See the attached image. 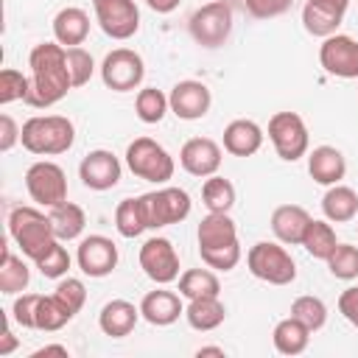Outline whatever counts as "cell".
Here are the masks:
<instances>
[{
  "label": "cell",
  "mask_w": 358,
  "mask_h": 358,
  "mask_svg": "<svg viewBox=\"0 0 358 358\" xmlns=\"http://www.w3.org/2000/svg\"><path fill=\"white\" fill-rule=\"evenodd\" d=\"M28 67H31V90L25 98L28 106L48 109L73 90V78L67 67V48H62L59 42L34 45L28 56Z\"/></svg>",
  "instance_id": "6da1fadb"
},
{
  "label": "cell",
  "mask_w": 358,
  "mask_h": 358,
  "mask_svg": "<svg viewBox=\"0 0 358 358\" xmlns=\"http://www.w3.org/2000/svg\"><path fill=\"white\" fill-rule=\"evenodd\" d=\"M196 238L204 266L215 271H232L238 266L241 243H238V227L229 218V213H210L207 218H201Z\"/></svg>",
  "instance_id": "7a4b0ae2"
},
{
  "label": "cell",
  "mask_w": 358,
  "mask_h": 358,
  "mask_svg": "<svg viewBox=\"0 0 358 358\" xmlns=\"http://www.w3.org/2000/svg\"><path fill=\"white\" fill-rule=\"evenodd\" d=\"M76 140V126L64 115H34L22 123L20 143L36 157H56L70 151Z\"/></svg>",
  "instance_id": "3957f363"
},
{
  "label": "cell",
  "mask_w": 358,
  "mask_h": 358,
  "mask_svg": "<svg viewBox=\"0 0 358 358\" xmlns=\"http://www.w3.org/2000/svg\"><path fill=\"white\" fill-rule=\"evenodd\" d=\"M8 235L20 246V252L28 260H39L50 252V246L59 241L50 224V215H45L36 207H14L8 215Z\"/></svg>",
  "instance_id": "277c9868"
},
{
  "label": "cell",
  "mask_w": 358,
  "mask_h": 358,
  "mask_svg": "<svg viewBox=\"0 0 358 358\" xmlns=\"http://www.w3.org/2000/svg\"><path fill=\"white\" fill-rule=\"evenodd\" d=\"M126 165L137 179H145L154 185H165L168 179H173V171H176L173 157L151 137H137L134 143H129Z\"/></svg>",
  "instance_id": "5b68a950"
},
{
  "label": "cell",
  "mask_w": 358,
  "mask_h": 358,
  "mask_svg": "<svg viewBox=\"0 0 358 358\" xmlns=\"http://www.w3.org/2000/svg\"><path fill=\"white\" fill-rule=\"evenodd\" d=\"M246 266L257 280H263L268 285H288L296 280L294 257L285 252V246H280L274 241H257L246 252Z\"/></svg>",
  "instance_id": "8992f818"
},
{
  "label": "cell",
  "mask_w": 358,
  "mask_h": 358,
  "mask_svg": "<svg viewBox=\"0 0 358 358\" xmlns=\"http://www.w3.org/2000/svg\"><path fill=\"white\" fill-rule=\"evenodd\" d=\"M140 201H143L148 229H162V227L185 221L190 215V204H193L187 190H182V187H159V190L143 193Z\"/></svg>",
  "instance_id": "52a82bcc"
},
{
  "label": "cell",
  "mask_w": 358,
  "mask_h": 358,
  "mask_svg": "<svg viewBox=\"0 0 358 358\" xmlns=\"http://www.w3.org/2000/svg\"><path fill=\"white\" fill-rule=\"evenodd\" d=\"M268 140L277 157L285 162H296L299 157L308 154V145H310L308 126L296 112H274L268 120Z\"/></svg>",
  "instance_id": "ba28073f"
},
{
  "label": "cell",
  "mask_w": 358,
  "mask_h": 358,
  "mask_svg": "<svg viewBox=\"0 0 358 358\" xmlns=\"http://www.w3.org/2000/svg\"><path fill=\"white\" fill-rule=\"evenodd\" d=\"M190 36L201 48H221L232 34V8L229 3H204L190 14Z\"/></svg>",
  "instance_id": "9c48e42d"
},
{
  "label": "cell",
  "mask_w": 358,
  "mask_h": 358,
  "mask_svg": "<svg viewBox=\"0 0 358 358\" xmlns=\"http://www.w3.org/2000/svg\"><path fill=\"white\" fill-rule=\"evenodd\" d=\"M145 62L131 48H115L101 62V81L115 92H131L143 84Z\"/></svg>",
  "instance_id": "30bf717a"
},
{
  "label": "cell",
  "mask_w": 358,
  "mask_h": 358,
  "mask_svg": "<svg viewBox=\"0 0 358 358\" xmlns=\"http://www.w3.org/2000/svg\"><path fill=\"white\" fill-rule=\"evenodd\" d=\"M25 187H28V196L48 210L67 201V176L56 162H48V159L34 162L25 171Z\"/></svg>",
  "instance_id": "8fae6325"
},
{
  "label": "cell",
  "mask_w": 358,
  "mask_h": 358,
  "mask_svg": "<svg viewBox=\"0 0 358 358\" xmlns=\"http://www.w3.org/2000/svg\"><path fill=\"white\" fill-rule=\"evenodd\" d=\"M101 31L117 42L131 39L140 28V11L134 0H92Z\"/></svg>",
  "instance_id": "7c38bea8"
},
{
  "label": "cell",
  "mask_w": 358,
  "mask_h": 358,
  "mask_svg": "<svg viewBox=\"0 0 358 358\" xmlns=\"http://www.w3.org/2000/svg\"><path fill=\"white\" fill-rule=\"evenodd\" d=\"M140 268L148 280L168 285L179 280V255L168 238H148L140 246Z\"/></svg>",
  "instance_id": "4fadbf2b"
},
{
  "label": "cell",
  "mask_w": 358,
  "mask_h": 358,
  "mask_svg": "<svg viewBox=\"0 0 358 358\" xmlns=\"http://www.w3.org/2000/svg\"><path fill=\"white\" fill-rule=\"evenodd\" d=\"M319 62L336 78H358V42L347 34H333L322 42Z\"/></svg>",
  "instance_id": "5bb4252c"
},
{
  "label": "cell",
  "mask_w": 358,
  "mask_h": 358,
  "mask_svg": "<svg viewBox=\"0 0 358 358\" xmlns=\"http://www.w3.org/2000/svg\"><path fill=\"white\" fill-rule=\"evenodd\" d=\"M76 263L87 277H106L117 266V246L106 235H87L78 243Z\"/></svg>",
  "instance_id": "9a60e30c"
},
{
  "label": "cell",
  "mask_w": 358,
  "mask_h": 358,
  "mask_svg": "<svg viewBox=\"0 0 358 358\" xmlns=\"http://www.w3.org/2000/svg\"><path fill=\"white\" fill-rule=\"evenodd\" d=\"M120 173H123L120 159L112 151H106V148L90 151L81 159V165H78V176L84 182V187H90V190H109V187H115L120 182Z\"/></svg>",
  "instance_id": "2e32d148"
},
{
  "label": "cell",
  "mask_w": 358,
  "mask_h": 358,
  "mask_svg": "<svg viewBox=\"0 0 358 358\" xmlns=\"http://www.w3.org/2000/svg\"><path fill=\"white\" fill-rule=\"evenodd\" d=\"M168 103H171V112L179 117V120H199L210 112V103H213V95H210V87L201 84V81H179L173 84L171 95H168Z\"/></svg>",
  "instance_id": "e0dca14e"
},
{
  "label": "cell",
  "mask_w": 358,
  "mask_h": 358,
  "mask_svg": "<svg viewBox=\"0 0 358 358\" xmlns=\"http://www.w3.org/2000/svg\"><path fill=\"white\" fill-rule=\"evenodd\" d=\"M179 165L190 176L207 179L221 168V145L210 137H190L179 151Z\"/></svg>",
  "instance_id": "ac0fdd59"
},
{
  "label": "cell",
  "mask_w": 358,
  "mask_h": 358,
  "mask_svg": "<svg viewBox=\"0 0 358 358\" xmlns=\"http://www.w3.org/2000/svg\"><path fill=\"white\" fill-rule=\"evenodd\" d=\"M140 313L148 324L154 327H168L173 324L182 313H185V305H182V294H173V291H148L140 302Z\"/></svg>",
  "instance_id": "d6986e66"
},
{
  "label": "cell",
  "mask_w": 358,
  "mask_h": 358,
  "mask_svg": "<svg viewBox=\"0 0 358 358\" xmlns=\"http://www.w3.org/2000/svg\"><path fill=\"white\" fill-rule=\"evenodd\" d=\"M308 173H310V179L316 185H324V187L338 185L344 179V173H347V159H344V154L338 148L319 145V148H313L308 154Z\"/></svg>",
  "instance_id": "ffe728a7"
},
{
  "label": "cell",
  "mask_w": 358,
  "mask_h": 358,
  "mask_svg": "<svg viewBox=\"0 0 358 358\" xmlns=\"http://www.w3.org/2000/svg\"><path fill=\"white\" fill-rule=\"evenodd\" d=\"M308 224H310V215L299 204H280L271 213V232L277 235L280 243H288V246L302 243V235H305Z\"/></svg>",
  "instance_id": "44dd1931"
},
{
  "label": "cell",
  "mask_w": 358,
  "mask_h": 358,
  "mask_svg": "<svg viewBox=\"0 0 358 358\" xmlns=\"http://www.w3.org/2000/svg\"><path fill=\"white\" fill-rule=\"evenodd\" d=\"M140 316L143 313H140V308H134V302H129V299H112V302H106L101 308L98 327L106 336H112V338H123V336H129L134 330V324H137Z\"/></svg>",
  "instance_id": "7402d4cb"
},
{
  "label": "cell",
  "mask_w": 358,
  "mask_h": 358,
  "mask_svg": "<svg viewBox=\"0 0 358 358\" xmlns=\"http://www.w3.org/2000/svg\"><path fill=\"white\" fill-rule=\"evenodd\" d=\"M90 36V17L78 6H67L53 17V39L62 48H78Z\"/></svg>",
  "instance_id": "603a6c76"
},
{
  "label": "cell",
  "mask_w": 358,
  "mask_h": 358,
  "mask_svg": "<svg viewBox=\"0 0 358 358\" xmlns=\"http://www.w3.org/2000/svg\"><path fill=\"white\" fill-rule=\"evenodd\" d=\"M263 145V129L255 120L238 117L224 129V151L232 157H252Z\"/></svg>",
  "instance_id": "cb8c5ba5"
},
{
  "label": "cell",
  "mask_w": 358,
  "mask_h": 358,
  "mask_svg": "<svg viewBox=\"0 0 358 358\" xmlns=\"http://www.w3.org/2000/svg\"><path fill=\"white\" fill-rule=\"evenodd\" d=\"M185 319L193 330L199 333H210L215 327L224 324L227 319V308L218 296H199V299H190L187 308H185Z\"/></svg>",
  "instance_id": "d4e9b609"
},
{
  "label": "cell",
  "mask_w": 358,
  "mask_h": 358,
  "mask_svg": "<svg viewBox=\"0 0 358 358\" xmlns=\"http://www.w3.org/2000/svg\"><path fill=\"white\" fill-rule=\"evenodd\" d=\"M322 213L330 224H347L358 215V193L347 185H330L322 196Z\"/></svg>",
  "instance_id": "484cf974"
},
{
  "label": "cell",
  "mask_w": 358,
  "mask_h": 358,
  "mask_svg": "<svg viewBox=\"0 0 358 358\" xmlns=\"http://www.w3.org/2000/svg\"><path fill=\"white\" fill-rule=\"evenodd\" d=\"M271 341H274V350H277L280 355H299V352L308 350L310 330H308L299 319L288 316V319H280V322H277V327H274V333H271Z\"/></svg>",
  "instance_id": "4316f807"
},
{
  "label": "cell",
  "mask_w": 358,
  "mask_h": 358,
  "mask_svg": "<svg viewBox=\"0 0 358 358\" xmlns=\"http://www.w3.org/2000/svg\"><path fill=\"white\" fill-rule=\"evenodd\" d=\"M48 215H50V224H53V232L59 241H76V238H81V232L87 227L84 210L73 201H62V204L50 207Z\"/></svg>",
  "instance_id": "83f0119b"
},
{
  "label": "cell",
  "mask_w": 358,
  "mask_h": 358,
  "mask_svg": "<svg viewBox=\"0 0 358 358\" xmlns=\"http://www.w3.org/2000/svg\"><path fill=\"white\" fill-rule=\"evenodd\" d=\"M299 246H305V252H308L310 257L327 260V257L333 255V249L338 246L333 224H330L327 218H324V221L310 218V224H308V229H305V235H302V243H299Z\"/></svg>",
  "instance_id": "f1b7e54d"
},
{
  "label": "cell",
  "mask_w": 358,
  "mask_h": 358,
  "mask_svg": "<svg viewBox=\"0 0 358 358\" xmlns=\"http://www.w3.org/2000/svg\"><path fill=\"white\" fill-rule=\"evenodd\" d=\"M31 282V268L22 257H17L8 246H3V263H0V294H22Z\"/></svg>",
  "instance_id": "f546056e"
},
{
  "label": "cell",
  "mask_w": 358,
  "mask_h": 358,
  "mask_svg": "<svg viewBox=\"0 0 358 358\" xmlns=\"http://www.w3.org/2000/svg\"><path fill=\"white\" fill-rule=\"evenodd\" d=\"M179 294L185 299H199V296H218L221 294V282L218 277L207 268H187L179 277Z\"/></svg>",
  "instance_id": "4dcf8cb0"
},
{
  "label": "cell",
  "mask_w": 358,
  "mask_h": 358,
  "mask_svg": "<svg viewBox=\"0 0 358 358\" xmlns=\"http://www.w3.org/2000/svg\"><path fill=\"white\" fill-rule=\"evenodd\" d=\"M201 201L210 213H229L235 204V185L229 179L213 173L201 185Z\"/></svg>",
  "instance_id": "1f68e13d"
},
{
  "label": "cell",
  "mask_w": 358,
  "mask_h": 358,
  "mask_svg": "<svg viewBox=\"0 0 358 358\" xmlns=\"http://www.w3.org/2000/svg\"><path fill=\"white\" fill-rule=\"evenodd\" d=\"M115 227L123 238H137L148 229L145 224V213H143V201L140 196L137 199H123L115 210Z\"/></svg>",
  "instance_id": "d6a6232c"
},
{
  "label": "cell",
  "mask_w": 358,
  "mask_h": 358,
  "mask_svg": "<svg viewBox=\"0 0 358 358\" xmlns=\"http://www.w3.org/2000/svg\"><path fill=\"white\" fill-rule=\"evenodd\" d=\"M341 14H336V11H327V8H322V6H316V3H305V8H302V22H305V31L308 34H313V36H322V39H327V36H333V34H338V25H341Z\"/></svg>",
  "instance_id": "836d02e7"
},
{
  "label": "cell",
  "mask_w": 358,
  "mask_h": 358,
  "mask_svg": "<svg viewBox=\"0 0 358 358\" xmlns=\"http://www.w3.org/2000/svg\"><path fill=\"white\" fill-rule=\"evenodd\" d=\"M73 319V313L50 294V296H39V305H36V324H34V330H42V333H56V330H62L67 322Z\"/></svg>",
  "instance_id": "e575fe53"
},
{
  "label": "cell",
  "mask_w": 358,
  "mask_h": 358,
  "mask_svg": "<svg viewBox=\"0 0 358 358\" xmlns=\"http://www.w3.org/2000/svg\"><path fill=\"white\" fill-rule=\"evenodd\" d=\"M291 316L299 319L310 333H316V330H322L324 322H327V305H324L319 296L305 294V296H296V299L291 302Z\"/></svg>",
  "instance_id": "d590c367"
},
{
  "label": "cell",
  "mask_w": 358,
  "mask_h": 358,
  "mask_svg": "<svg viewBox=\"0 0 358 358\" xmlns=\"http://www.w3.org/2000/svg\"><path fill=\"white\" fill-rule=\"evenodd\" d=\"M134 109H137V117L143 123H159L165 117V112L171 109L168 103V95L157 87H145L137 92V101H134Z\"/></svg>",
  "instance_id": "8d00e7d4"
},
{
  "label": "cell",
  "mask_w": 358,
  "mask_h": 358,
  "mask_svg": "<svg viewBox=\"0 0 358 358\" xmlns=\"http://www.w3.org/2000/svg\"><path fill=\"white\" fill-rule=\"evenodd\" d=\"M327 268L336 280H355L358 277V246L338 243L327 257Z\"/></svg>",
  "instance_id": "74e56055"
},
{
  "label": "cell",
  "mask_w": 358,
  "mask_h": 358,
  "mask_svg": "<svg viewBox=\"0 0 358 358\" xmlns=\"http://www.w3.org/2000/svg\"><path fill=\"white\" fill-rule=\"evenodd\" d=\"M31 90V78H25L20 70L6 67L0 73V103H14V101H25Z\"/></svg>",
  "instance_id": "f35d334b"
},
{
  "label": "cell",
  "mask_w": 358,
  "mask_h": 358,
  "mask_svg": "<svg viewBox=\"0 0 358 358\" xmlns=\"http://www.w3.org/2000/svg\"><path fill=\"white\" fill-rule=\"evenodd\" d=\"M36 268H39V274L48 277V280H62V277L70 271V252L62 246V241H56V243L50 246V252L36 260Z\"/></svg>",
  "instance_id": "ab89813d"
},
{
  "label": "cell",
  "mask_w": 358,
  "mask_h": 358,
  "mask_svg": "<svg viewBox=\"0 0 358 358\" xmlns=\"http://www.w3.org/2000/svg\"><path fill=\"white\" fill-rule=\"evenodd\" d=\"M53 296H56V299L76 316V313L84 308V302H87V288H84L81 280H76V277H64V280L56 285Z\"/></svg>",
  "instance_id": "60d3db41"
},
{
  "label": "cell",
  "mask_w": 358,
  "mask_h": 358,
  "mask_svg": "<svg viewBox=\"0 0 358 358\" xmlns=\"http://www.w3.org/2000/svg\"><path fill=\"white\" fill-rule=\"evenodd\" d=\"M67 67H70V78H73V87H84L92 73H95V62L92 56L78 45V48H67Z\"/></svg>",
  "instance_id": "b9f144b4"
},
{
  "label": "cell",
  "mask_w": 358,
  "mask_h": 358,
  "mask_svg": "<svg viewBox=\"0 0 358 358\" xmlns=\"http://www.w3.org/2000/svg\"><path fill=\"white\" fill-rule=\"evenodd\" d=\"M42 294H20L11 305V319L22 327H34L36 324V305H39Z\"/></svg>",
  "instance_id": "7bdbcfd3"
},
{
  "label": "cell",
  "mask_w": 358,
  "mask_h": 358,
  "mask_svg": "<svg viewBox=\"0 0 358 358\" xmlns=\"http://www.w3.org/2000/svg\"><path fill=\"white\" fill-rule=\"evenodd\" d=\"M243 6L255 20H271L285 14L294 6V0H243Z\"/></svg>",
  "instance_id": "ee69618b"
},
{
  "label": "cell",
  "mask_w": 358,
  "mask_h": 358,
  "mask_svg": "<svg viewBox=\"0 0 358 358\" xmlns=\"http://www.w3.org/2000/svg\"><path fill=\"white\" fill-rule=\"evenodd\" d=\"M338 310H341V316H344L352 327H358V285H350L347 291H341V296H338Z\"/></svg>",
  "instance_id": "f6af8a7d"
},
{
  "label": "cell",
  "mask_w": 358,
  "mask_h": 358,
  "mask_svg": "<svg viewBox=\"0 0 358 358\" xmlns=\"http://www.w3.org/2000/svg\"><path fill=\"white\" fill-rule=\"evenodd\" d=\"M20 126L14 123L11 115H0V151H11L14 143H20Z\"/></svg>",
  "instance_id": "bcb514c9"
},
{
  "label": "cell",
  "mask_w": 358,
  "mask_h": 358,
  "mask_svg": "<svg viewBox=\"0 0 358 358\" xmlns=\"http://www.w3.org/2000/svg\"><path fill=\"white\" fill-rule=\"evenodd\" d=\"M14 350H17V336L11 333V327H6L3 330V341H0V358L3 355H11Z\"/></svg>",
  "instance_id": "7dc6e473"
},
{
  "label": "cell",
  "mask_w": 358,
  "mask_h": 358,
  "mask_svg": "<svg viewBox=\"0 0 358 358\" xmlns=\"http://www.w3.org/2000/svg\"><path fill=\"white\" fill-rule=\"evenodd\" d=\"M145 6L151 11H157V14H171L179 6V0H145Z\"/></svg>",
  "instance_id": "c3c4849f"
},
{
  "label": "cell",
  "mask_w": 358,
  "mask_h": 358,
  "mask_svg": "<svg viewBox=\"0 0 358 358\" xmlns=\"http://www.w3.org/2000/svg\"><path fill=\"white\" fill-rule=\"evenodd\" d=\"M310 3H316V6H322V8H327V11H336V14H347V6H350V0H310Z\"/></svg>",
  "instance_id": "681fc988"
},
{
  "label": "cell",
  "mask_w": 358,
  "mask_h": 358,
  "mask_svg": "<svg viewBox=\"0 0 358 358\" xmlns=\"http://www.w3.org/2000/svg\"><path fill=\"white\" fill-rule=\"evenodd\" d=\"M42 355H67V347L64 344H48V347H39L34 352V358H42Z\"/></svg>",
  "instance_id": "f907efd6"
},
{
  "label": "cell",
  "mask_w": 358,
  "mask_h": 358,
  "mask_svg": "<svg viewBox=\"0 0 358 358\" xmlns=\"http://www.w3.org/2000/svg\"><path fill=\"white\" fill-rule=\"evenodd\" d=\"M196 355H199V358H201V355H224V350H221V347H199Z\"/></svg>",
  "instance_id": "816d5d0a"
},
{
  "label": "cell",
  "mask_w": 358,
  "mask_h": 358,
  "mask_svg": "<svg viewBox=\"0 0 358 358\" xmlns=\"http://www.w3.org/2000/svg\"><path fill=\"white\" fill-rule=\"evenodd\" d=\"M213 3H227V0H213Z\"/></svg>",
  "instance_id": "f5cc1de1"
}]
</instances>
